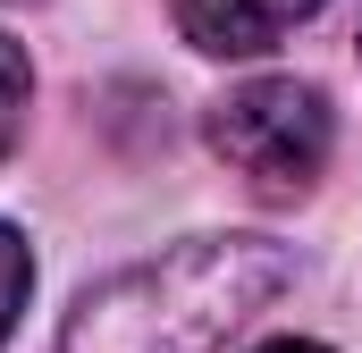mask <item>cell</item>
Wrapping results in <instances>:
<instances>
[{
    "instance_id": "cell-3",
    "label": "cell",
    "mask_w": 362,
    "mask_h": 353,
    "mask_svg": "<svg viewBox=\"0 0 362 353\" xmlns=\"http://www.w3.org/2000/svg\"><path fill=\"white\" fill-rule=\"evenodd\" d=\"M312 8L320 0H177V25L211 59H253V51H278Z\"/></svg>"
},
{
    "instance_id": "cell-6",
    "label": "cell",
    "mask_w": 362,
    "mask_h": 353,
    "mask_svg": "<svg viewBox=\"0 0 362 353\" xmlns=\"http://www.w3.org/2000/svg\"><path fill=\"white\" fill-rule=\"evenodd\" d=\"M253 353H329V345H312V337H270V345H253Z\"/></svg>"
},
{
    "instance_id": "cell-2",
    "label": "cell",
    "mask_w": 362,
    "mask_h": 353,
    "mask_svg": "<svg viewBox=\"0 0 362 353\" xmlns=\"http://www.w3.org/2000/svg\"><path fill=\"white\" fill-rule=\"evenodd\" d=\"M202 135L253 193H312L337 152V109L312 76H245L211 101Z\"/></svg>"
},
{
    "instance_id": "cell-5",
    "label": "cell",
    "mask_w": 362,
    "mask_h": 353,
    "mask_svg": "<svg viewBox=\"0 0 362 353\" xmlns=\"http://www.w3.org/2000/svg\"><path fill=\"white\" fill-rule=\"evenodd\" d=\"M25 294H34V253H25V236L0 219V345H8L17 320H25Z\"/></svg>"
},
{
    "instance_id": "cell-4",
    "label": "cell",
    "mask_w": 362,
    "mask_h": 353,
    "mask_svg": "<svg viewBox=\"0 0 362 353\" xmlns=\"http://www.w3.org/2000/svg\"><path fill=\"white\" fill-rule=\"evenodd\" d=\"M25 109H34L25 42H8V34H0V160H8V152H17V135H25Z\"/></svg>"
},
{
    "instance_id": "cell-1",
    "label": "cell",
    "mask_w": 362,
    "mask_h": 353,
    "mask_svg": "<svg viewBox=\"0 0 362 353\" xmlns=\"http://www.w3.org/2000/svg\"><path fill=\"white\" fill-rule=\"evenodd\" d=\"M295 253L270 236H185L76 294L59 353H219L286 294Z\"/></svg>"
}]
</instances>
